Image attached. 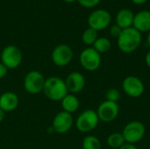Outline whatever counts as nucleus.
Returning a JSON list of instances; mask_svg holds the SVG:
<instances>
[{
	"instance_id": "1",
	"label": "nucleus",
	"mask_w": 150,
	"mask_h": 149,
	"mask_svg": "<svg viewBox=\"0 0 150 149\" xmlns=\"http://www.w3.org/2000/svg\"><path fill=\"white\" fill-rule=\"evenodd\" d=\"M117 40L119 49L125 54H131L140 47L142 37V33L132 26L123 29Z\"/></svg>"
},
{
	"instance_id": "2",
	"label": "nucleus",
	"mask_w": 150,
	"mask_h": 149,
	"mask_svg": "<svg viewBox=\"0 0 150 149\" xmlns=\"http://www.w3.org/2000/svg\"><path fill=\"white\" fill-rule=\"evenodd\" d=\"M43 92L51 101H62L68 94L65 81L59 76H51L46 79Z\"/></svg>"
},
{
	"instance_id": "3",
	"label": "nucleus",
	"mask_w": 150,
	"mask_h": 149,
	"mask_svg": "<svg viewBox=\"0 0 150 149\" xmlns=\"http://www.w3.org/2000/svg\"><path fill=\"white\" fill-rule=\"evenodd\" d=\"M121 133L126 143L135 145L144 138L146 133V127L142 122L134 120L125 126Z\"/></svg>"
},
{
	"instance_id": "4",
	"label": "nucleus",
	"mask_w": 150,
	"mask_h": 149,
	"mask_svg": "<svg viewBox=\"0 0 150 149\" xmlns=\"http://www.w3.org/2000/svg\"><path fill=\"white\" fill-rule=\"evenodd\" d=\"M99 121L96 111L91 109L85 110L77 117L76 120V127L81 133H89L98 126Z\"/></svg>"
},
{
	"instance_id": "5",
	"label": "nucleus",
	"mask_w": 150,
	"mask_h": 149,
	"mask_svg": "<svg viewBox=\"0 0 150 149\" xmlns=\"http://www.w3.org/2000/svg\"><path fill=\"white\" fill-rule=\"evenodd\" d=\"M79 61L81 66L87 71H96L99 68L102 59L101 54L98 53L92 47L83 49L79 55Z\"/></svg>"
},
{
	"instance_id": "6",
	"label": "nucleus",
	"mask_w": 150,
	"mask_h": 149,
	"mask_svg": "<svg viewBox=\"0 0 150 149\" xmlns=\"http://www.w3.org/2000/svg\"><path fill=\"white\" fill-rule=\"evenodd\" d=\"M44 76L38 70H31L24 78V88L29 94H39L43 91L45 84Z\"/></svg>"
},
{
	"instance_id": "7",
	"label": "nucleus",
	"mask_w": 150,
	"mask_h": 149,
	"mask_svg": "<svg viewBox=\"0 0 150 149\" xmlns=\"http://www.w3.org/2000/svg\"><path fill=\"white\" fill-rule=\"evenodd\" d=\"M22 52L21 50L13 45L5 47L1 53V62L8 68H17L22 62Z\"/></svg>"
},
{
	"instance_id": "8",
	"label": "nucleus",
	"mask_w": 150,
	"mask_h": 149,
	"mask_svg": "<svg viewBox=\"0 0 150 149\" xmlns=\"http://www.w3.org/2000/svg\"><path fill=\"white\" fill-rule=\"evenodd\" d=\"M112 21L111 14L104 9H98L92 11L88 17V25L90 28L95 31H102L107 28Z\"/></svg>"
},
{
	"instance_id": "9",
	"label": "nucleus",
	"mask_w": 150,
	"mask_h": 149,
	"mask_svg": "<svg viewBox=\"0 0 150 149\" xmlns=\"http://www.w3.org/2000/svg\"><path fill=\"white\" fill-rule=\"evenodd\" d=\"M52 61L57 67H66L73 59V50L66 44L56 46L52 51Z\"/></svg>"
},
{
	"instance_id": "10",
	"label": "nucleus",
	"mask_w": 150,
	"mask_h": 149,
	"mask_svg": "<svg viewBox=\"0 0 150 149\" xmlns=\"http://www.w3.org/2000/svg\"><path fill=\"white\" fill-rule=\"evenodd\" d=\"M120 113V107L118 103L105 100L102 102L97 110V114L100 121L110 123L114 121Z\"/></svg>"
},
{
	"instance_id": "11",
	"label": "nucleus",
	"mask_w": 150,
	"mask_h": 149,
	"mask_svg": "<svg viewBox=\"0 0 150 149\" xmlns=\"http://www.w3.org/2000/svg\"><path fill=\"white\" fill-rule=\"evenodd\" d=\"M122 89L125 94L131 97H140L145 90L143 82L135 76H128L122 82Z\"/></svg>"
},
{
	"instance_id": "12",
	"label": "nucleus",
	"mask_w": 150,
	"mask_h": 149,
	"mask_svg": "<svg viewBox=\"0 0 150 149\" xmlns=\"http://www.w3.org/2000/svg\"><path fill=\"white\" fill-rule=\"evenodd\" d=\"M73 124L74 119L72 114L62 111L54 116L51 127L53 128L54 133L63 134L68 133L71 129Z\"/></svg>"
},
{
	"instance_id": "13",
	"label": "nucleus",
	"mask_w": 150,
	"mask_h": 149,
	"mask_svg": "<svg viewBox=\"0 0 150 149\" xmlns=\"http://www.w3.org/2000/svg\"><path fill=\"white\" fill-rule=\"evenodd\" d=\"M64 81L68 91L71 94L81 92L85 87V78L82 73L77 71H74L69 74Z\"/></svg>"
},
{
	"instance_id": "14",
	"label": "nucleus",
	"mask_w": 150,
	"mask_h": 149,
	"mask_svg": "<svg viewBox=\"0 0 150 149\" xmlns=\"http://www.w3.org/2000/svg\"><path fill=\"white\" fill-rule=\"evenodd\" d=\"M133 27L141 33L150 32V11H141L134 14Z\"/></svg>"
},
{
	"instance_id": "15",
	"label": "nucleus",
	"mask_w": 150,
	"mask_h": 149,
	"mask_svg": "<svg viewBox=\"0 0 150 149\" xmlns=\"http://www.w3.org/2000/svg\"><path fill=\"white\" fill-rule=\"evenodd\" d=\"M18 105V97L12 91H5L0 95V108L4 112L14 111Z\"/></svg>"
},
{
	"instance_id": "16",
	"label": "nucleus",
	"mask_w": 150,
	"mask_h": 149,
	"mask_svg": "<svg viewBox=\"0 0 150 149\" xmlns=\"http://www.w3.org/2000/svg\"><path fill=\"white\" fill-rule=\"evenodd\" d=\"M134 14V12L128 9L124 8L118 11L116 15V25H118L122 29H127L133 26Z\"/></svg>"
},
{
	"instance_id": "17",
	"label": "nucleus",
	"mask_w": 150,
	"mask_h": 149,
	"mask_svg": "<svg viewBox=\"0 0 150 149\" xmlns=\"http://www.w3.org/2000/svg\"><path fill=\"white\" fill-rule=\"evenodd\" d=\"M61 104L63 112H66L70 114L76 112L80 105V102L77 97L75 94H71V93L70 94L68 93L61 101Z\"/></svg>"
},
{
	"instance_id": "18",
	"label": "nucleus",
	"mask_w": 150,
	"mask_h": 149,
	"mask_svg": "<svg viewBox=\"0 0 150 149\" xmlns=\"http://www.w3.org/2000/svg\"><path fill=\"white\" fill-rule=\"evenodd\" d=\"M106 143L111 148L119 149L126 143V141L121 133H112L107 137Z\"/></svg>"
},
{
	"instance_id": "19",
	"label": "nucleus",
	"mask_w": 150,
	"mask_h": 149,
	"mask_svg": "<svg viewBox=\"0 0 150 149\" xmlns=\"http://www.w3.org/2000/svg\"><path fill=\"white\" fill-rule=\"evenodd\" d=\"M92 47L98 53H99L100 54H105L111 49L112 43H111L110 40L105 38V37H98V40L93 44Z\"/></svg>"
},
{
	"instance_id": "20",
	"label": "nucleus",
	"mask_w": 150,
	"mask_h": 149,
	"mask_svg": "<svg viewBox=\"0 0 150 149\" xmlns=\"http://www.w3.org/2000/svg\"><path fill=\"white\" fill-rule=\"evenodd\" d=\"M98 32L92 28H87L82 34V41L87 46H93L95 41L98 40Z\"/></svg>"
},
{
	"instance_id": "21",
	"label": "nucleus",
	"mask_w": 150,
	"mask_h": 149,
	"mask_svg": "<svg viewBox=\"0 0 150 149\" xmlns=\"http://www.w3.org/2000/svg\"><path fill=\"white\" fill-rule=\"evenodd\" d=\"M83 149H101L102 145L98 138L93 135H88L83 140Z\"/></svg>"
},
{
	"instance_id": "22",
	"label": "nucleus",
	"mask_w": 150,
	"mask_h": 149,
	"mask_svg": "<svg viewBox=\"0 0 150 149\" xmlns=\"http://www.w3.org/2000/svg\"><path fill=\"white\" fill-rule=\"evenodd\" d=\"M120 97H121L120 91L118 89H115V88L109 89L105 92V98L108 101H112V102L117 103L120 99Z\"/></svg>"
},
{
	"instance_id": "23",
	"label": "nucleus",
	"mask_w": 150,
	"mask_h": 149,
	"mask_svg": "<svg viewBox=\"0 0 150 149\" xmlns=\"http://www.w3.org/2000/svg\"><path fill=\"white\" fill-rule=\"evenodd\" d=\"M101 0H77L79 4L85 8H93L96 7Z\"/></svg>"
},
{
	"instance_id": "24",
	"label": "nucleus",
	"mask_w": 150,
	"mask_h": 149,
	"mask_svg": "<svg viewBox=\"0 0 150 149\" xmlns=\"http://www.w3.org/2000/svg\"><path fill=\"white\" fill-rule=\"evenodd\" d=\"M122 28H120L118 25H112L111 26V28H110V33H111V35L113 37V38H119V36L120 35V33H121V32H122Z\"/></svg>"
},
{
	"instance_id": "25",
	"label": "nucleus",
	"mask_w": 150,
	"mask_h": 149,
	"mask_svg": "<svg viewBox=\"0 0 150 149\" xmlns=\"http://www.w3.org/2000/svg\"><path fill=\"white\" fill-rule=\"evenodd\" d=\"M7 72H8V68L2 62H0V80L3 79L7 75Z\"/></svg>"
},
{
	"instance_id": "26",
	"label": "nucleus",
	"mask_w": 150,
	"mask_h": 149,
	"mask_svg": "<svg viewBox=\"0 0 150 149\" xmlns=\"http://www.w3.org/2000/svg\"><path fill=\"white\" fill-rule=\"evenodd\" d=\"M119 149H138L137 147L134 144H129V143H125L122 147H120Z\"/></svg>"
},
{
	"instance_id": "27",
	"label": "nucleus",
	"mask_w": 150,
	"mask_h": 149,
	"mask_svg": "<svg viewBox=\"0 0 150 149\" xmlns=\"http://www.w3.org/2000/svg\"><path fill=\"white\" fill-rule=\"evenodd\" d=\"M145 62H146L147 66L150 68V50L147 53V54L145 56Z\"/></svg>"
},
{
	"instance_id": "28",
	"label": "nucleus",
	"mask_w": 150,
	"mask_h": 149,
	"mask_svg": "<svg viewBox=\"0 0 150 149\" xmlns=\"http://www.w3.org/2000/svg\"><path fill=\"white\" fill-rule=\"evenodd\" d=\"M131 1L135 4H142L146 3L148 0H131Z\"/></svg>"
},
{
	"instance_id": "29",
	"label": "nucleus",
	"mask_w": 150,
	"mask_h": 149,
	"mask_svg": "<svg viewBox=\"0 0 150 149\" xmlns=\"http://www.w3.org/2000/svg\"><path fill=\"white\" fill-rule=\"evenodd\" d=\"M5 118V112L0 108V122H2Z\"/></svg>"
},
{
	"instance_id": "30",
	"label": "nucleus",
	"mask_w": 150,
	"mask_h": 149,
	"mask_svg": "<svg viewBox=\"0 0 150 149\" xmlns=\"http://www.w3.org/2000/svg\"><path fill=\"white\" fill-rule=\"evenodd\" d=\"M147 42H148V45L150 47V32H149V34L147 37Z\"/></svg>"
},
{
	"instance_id": "31",
	"label": "nucleus",
	"mask_w": 150,
	"mask_h": 149,
	"mask_svg": "<svg viewBox=\"0 0 150 149\" xmlns=\"http://www.w3.org/2000/svg\"><path fill=\"white\" fill-rule=\"evenodd\" d=\"M62 1H64V2H66V3H73V2L77 1V0H62Z\"/></svg>"
},
{
	"instance_id": "32",
	"label": "nucleus",
	"mask_w": 150,
	"mask_h": 149,
	"mask_svg": "<svg viewBox=\"0 0 150 149\" xmlns=\"http://www.w3.org/2000/svg\"><path fill=\"white\" fill-rule=\"evenodd\" d=\"M149 84H150V80H149Z\"/></svg>"
}]
</instances>
